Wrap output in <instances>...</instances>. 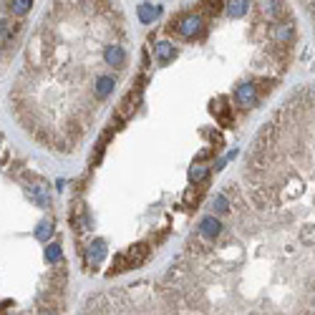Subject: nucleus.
I'll return each instance as SVG.
<instances>
[{
  "instance_id": "nucleus-1",
  "label": "nucleus",
  "mask_w": 315,
  "mask_h": 315,
  "mask_svg": "<svg viewBox=\"0 0 315 315\" xmlns=\"http://www.w3.org/2000/svg\"><path fill=\"white\" fill-rule=\"evenodd\" d=\"M215 240L189 237L162 290L194 300L220 287L212 315H315V86L290 93L262 124L240 181L212 197Z\"/></svg>"
},
{
  "instance_id": "nucleus-2",
  "label": "nucleus",
  "mask_w": 315,
  "mask_h": 315,
  "mask_svg": "<svg viewBox=\"0 0 315 315\" xmlns=\"http://www.w3.org/2000/svg\"><path fill=\"white\" fill-rule=\"evenodd\" d=\"M169 31L177 33L184 41H192V38H197V36L204 31V20H202L199 15H194V13H181L177 18H172Z\"/></svg>"
},
{
  "instance_id": "nucleus-3",
  "label": "nucleus",
  "mask_w": 315,
  "mask_h": 315,
  "mask_svg": "<svg viewBox=\"0 0 315 315\" xmlns=\"http://www.w3.org/2000/svg\"><path fill=\"white\" fill-rule=\"evenodd\" d=\"M234 101L240 109H252L257 103V86L255 84H242L234 91Z\"/></svg>"
},
{
  "instance_id": "nucleus-4",
  "label": "nucleus",
  "mask_w": 315,
  "mask_h": 315,
  "mask_svg": "<svg viewBox=\"0 0 315 315\" xmlns=\"http://www.w3.org/2000/svg\"><path fill=\"white\" fill-rule=\"evenodd\" d=\"M20 28H23L20 20H13V18L3 20V23H0V45H3V48H10V45L15 43Z\"/></svg>"
},
{
  "instance_id": "nucleus-5",
  "label": "nucleus",
  "mask_w": 315,
  "mask_h": 315,
  "mask_svg": "<svg viewBox=\"0 0 315 315\" xmlns=\"http://www.w3.org/2000/svg\"><path fill=\"white\" fill-rule=\"evenodd\" d=\"M28 192H31V197L41 204V207H48L50 204V197H48V189H45L43 184H28Z\"/></svg>"
},
{
  "instance_id": "nucleus-6",
  "label": "nucleus",
  "mask_w": 315,
  "mask_h": 315,
  "mask_svg": "<svg viewBox=\"0 0 315 315\" xmlns=\"http://www.w3.org/2000/svg\"><path fill=\"white\" fill-rule=\"evenodd\" d=\"M174 56H177V48L172 43H167V41L164 43H156V61L159 63H169Z\"/></svg>"
},
{
  "instance_id": "nucleus-7",
  "label": "nucleus",
  "mask_w": 315,
  "mask_h": 315,
  "mask_svg": "<svg viewBox=\"0 0 315 315\" xmlns=\"http://www.w3.org/2000/svg\"><path fill=\"white\" fill-rule=\"evenodd\" d=\"M156 15H159V8H154L151 3H141V5H139V18H141L144 23L154 20Z\"/></svg>"
},
{
  "instance_id": "nucleus-8",
  "label": "nucleus",
  "mask_w": 315,
  "mask_h": 315,
  "mask_svg": "<svg viewBox=\"0 0 315 315\" xmlns=\"http://www.w3.org/2000/svg\"><path fill=\"white\" fill-rule=\"evenodd\" d=\"M31 5H33V0H15V3H10V13L23 15V13L31 10Z\"/></svg>"
},
{
  "instance_id": "nucleus-9",
  "label": "nucleus",
  "mask_w": 315,
  "mask_h": 315,
  "mask_svg": "<svg viewBox=\"0 0 315 315\" xmlns=\"http://www.w3.org/2000/svg\"><path fill=\"white\" fill-rule=\"evenodd\" d=\"M36 234H38L41 240H45V237L50 234V222H43V225L38 227V232H36Z\"/></svg>"
},
{
  "instance_id": "nucleus-10",
  "label": "nucleus",
  "mask_w": 315,
  "mask_h": 315,
  "mask_svg": "<svg viewBox=\"0 0 315 315\" xmlns=\"http://www.w3.org/2000/svg\"><path fill=\"white\" fill-rule=\"evenodd\" d=\"M61 257V250H58V245H50L48 247V260H58Z\"/></svg>"
},
{
  "instance_id": "nucleus-11",
  "label": "nucleus",
  "mask_w": 315,
  "mask_h": 315,
  "mask_svg": "<svg viewBox=\"0 0 315 315\" xmlns=\"http://www.w3.org/2000/svg\"><path fill=\"white\" fill-rule=\"evenodd\" d=\"M204 174H207V169H202V167H194V169L189 172V177H192V179H199V177H204Z\"/></svg>"
},
{
  "instance_id": "nucleus-12",
  "label": "nucleus",
  "mask_w": 315,
  "mask_h": 315,
  "mask_svg": "<svg viewBox=\"0 0 315 315\" xmlns=\"http://www.w3.org/2000/svg\"><path fill=\"white\" fill-rule=\"evenodd\" d=\"M305 10L313 15V20H315V3H305Z\"/></svg>"
}]
</instances>
